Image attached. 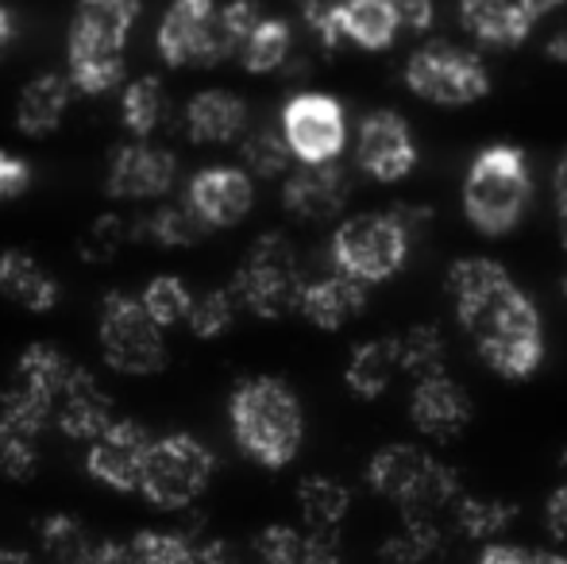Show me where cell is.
<instances>
[{
    "mask_svg": "<svg viewBox=\"0 0 567 564\" xmlns=\"http://www.w3.org/2000/svg\"><path fill=\"white\" fill-rule=\"evenodd\" d=\"M239 317V301L231 294V286H217V290L194 294V306H189L186 325L197 332L202 340H213L220 332H228Z\"/></svg>",
    "mask_w": 567,
    "mask_h": 564,
    "instance_id": "41",
    "label": "cell"
},
{
    "mask_svg": "<svg viewBox=\"0 0 567 564\" xmlns=\"http://www.w3.org/2000/svg\"><path fill=\"white\" fill-rule=\"evenodd\" d=\"M348 506H351V491L340 480H332V475H306L298 483V511L306 519V530L337 534Z\"/></svg>",
    "mask_w": 567,
    "mask_h": 564,
    "instance_id": "30",
    "label": "cell"
},
{
    "mask_svg": "<svg viewBox=\"0 0 567 564\" xmlns=\"http://www.w3.org/2000/svg\"><path fill=\"white\" fill-rule=\"evenodd\" d=\"M151 441H155V437L147 433L143 422L113 418V425L101 429L90 441L85 472L113 491H135L140 488V472H143V460H147Z\"/></svg>",
    "mask_w": 567,
    "mask_h": 564,
    "instance_id": "14",
    "label": "cell"
},
{
    "mask_svg": "<svg viewBox=\"0 0 567 564\" xmlns=\"http://www.w3.org/2000/svg\"><path fill=\"white\" fill-rule=\"evenodd\" d=\"M340 39H351L363 51H386L398 39V20L386 0H351L340 16Z\"/></svg>",
    "mask_w": 567,
    "mask_h": 564,
    "instance_id": "33",
    "label": "cell"
},
{
    "mask_svg": "<svg viewBox=\"0 0 567 564\" xmlns=\"http://www.w3.org/2000/svg\"><path fill=\"white\" fill-rule=\"evenodd\" d=\"M533 197V171L522 147L494 143L478 151L463 178V213L483 236H502L525 217Z\"/></svg>",
    "mask_w": 567,
    "mask_h": 564,
    "instance_id": "5",
    "label": "cell"
},
{
    "mask_svg": "<svg viewBox=\"0 0 567 564\" xmlns=\"http://www.w3.org/2000/svg\"><path fill=\"white\" fill-rule=\"evenodd\" d=\"M35 464H39L35 437L0 418V475L4 480H28L35 472Z\"/></svg>",
    "mask_w": 567,
    "mask_h": 564,
    "instance_id": "44",
    "label": "cell"
},
{
    "mask_svg": "<svg viewBox=\"0 0 567 564\" xmlns=\"http://www.w3.org/2000/svg\"><path fill=\"white\" fill-rule=\"evenodd\" d=\"M355 163L374 182H402L405 174H413L417 143L410 136V124L398 113H386V109L363 116L355 140Z\"/></svg>",
    "mask_w": 567,
    "mask_h": 564,
    "instance_id": "15",
    "label": "cell"
},
{
    "mask_svg": "<svg viewBox=\"0 0 567 564\" xmlns=\"http://www.w3.org/2000/svg\"><path fill=\"white\" fill-rule=\"evenodd\" d=\"M533 564H567L564 553H533Z\"/></svg>",
    "mask_w": 567,
    "mask_h": 564,
    "instance_id": "57",
    "label": "cell"
},
{
    "mask_svg": "<svg viewBox=\"0 0 567 564\" xmlns=\"http://www.w3.org/2000/svg\"><path fill=\"white\" fill-rule=\"evenodd\" d=\"M560 472H564V475H567V449H564V452H560ZM564 483H567V480H564Z\"/></svg>",
    "mask_w": 567,
    "mask_h": 564,
    "instance_id": "59",
    "label": "cell"
},
{
    "mask_svg": "<svg viewBox=\"0 0 567 564\" xmlns=\"http://www.w3.org/2000/svg\"><path fill=\"white\" fill-rule=\"evenodd\" d=\"M460 23L486 47H517L533 31L514 0H460Z\"/></svg>",
    "mask_w": 567,
    "mask_h": 564,
    "instance_id": "26",
    "label": "cell"
},
{
    "mask_svg": "<svg viewBox=\"0 0 567 564\" xmlns=\"http://www.w3.org/2000/svg\"><path fill=\"white\" fill-rule=\"evenodd\" d=\"M93 564H132V557H127L124 542H97V557H93Z\"/></svg>",
    "mask_w": 567,
    "mask_h": 564,
    "instance_id": "52",
    "label": "cell"
},
{
    "mask_svg": "<svg viewBox=\"0 0 567 564\" xmlns=\"http://www.w3.org/2000/svg\"><path fill=\"white\" fill-rule=\"evenodd\" d=\"M548 59H556V62H567V28L564 31H556L553 39H548Z\"/></svg>",
    "mask_w": 567,
    "mask_h": 564,
    "instance_id": "54",
    "label": "cell"
},
{
    "mask_svg": "<svg viewBox=\"0 0 567 564\" xmlns=\"http://www.w3.org/2000/svg\"><path fill=\"white\" fill-rule=\"evenodd\" d=\"M135 233L140 240H151L158 248H194L209 236V228L197 221L189 205H158V209L135 217Z\"/></svg>",
    "mask_w": 567,
    "mask_h": 564,
    "instance_id": "32",
    "label": "cell"
},
{
    "mask_svg": "<svg viewBox=\"0 0 567 564\" xmlns=\"http://www.w3.org/2000/svg\"><path fill=\"white\" fill-rule=\"evenodd\" d=\"M186 205L205 228H236L255 205V182L244 166H205L189 178Z\"/></svg>",
    "mask_w": 567,
    "mask_h": 564,
    "instance_id": "16",
    "label": "cell"
},
{
    "mask_svg": "<svg viewBox=\"0 0 567 564\" xmlns=\"http://www.w3.org/2000/svg\"><path fill=\"white\" fill-rule=\"evenodd\" d=\"M351 197V178L348 171L337 163H313L286 174L282 182V205L298 221H332L343 213Z\"/></svg>",
    "mask_w": 567,
    "mask_h": 564,
    "instance_id": "17",
    "label": "cell"
},
{
    "mask_svg": "<svg viewBox=\"0 0 567 564\" xmlns=\"http://www.w3.org/2000/svg\"><path fill=\"white\" fill-rule=\"evenodd\" d=\"M449 290L455 317L475 337L483 360L502 379H529L545 360L540 314L498 259L467 256L452 264Z\"/></svg>",
    "mask_w": 567,
    "mask_h": 564,
    "instance_id": "1",
    "label": "cell"
},
{
    "mask_svg": "<svg viewBox=\"0 0 567 564\" xmlns=\"http://www.w3.org/2000/svg\"><path fill=\"white\" fill-rule=\"evenodd\" d=\"M255 564H343L340 537L317 530L267 526L255 537Z\"/></svg>",
    "mask_w": 567,
    "mask_h": 564,
    "instance_id": "23",
    "label": "cell"
},
{
    "mask_svg": "<svg viewBox=\"0 0 567 564\" xmlns=\"http://www.w3.org/2000/svg\"><path fill=\"white\" fill-rule=\"evenodd\" d=\"M228 286L236 294L239 309L262 317V321H278V317L298 314L306 275H301V259L293 252L290 236L262 233L247 248L244 264L236 267Z\"/></svg>",
    "mask_w": 567,
    "mask_h": 564,
    "instance_id": "6",
    "label": "cell"
},
{
    "mask_svg": "<svg viewBox=\"0 0 567 564\" xmlns=\"http://www.w3.org/2000/svg\"><path fill=\"white\" fill-rule=\"evenodd\" d=\"M127 545L132 564H194V534L186 530H140Z\"/></svg>",
    "mask_w": 567,
    "mask_h": 564,
    "instance_id": "40",
    "label": "cell"
},
{
    "mask_svg": "<svg viewBox=\"0 0 567 564\" xmlns=\"http://www.w3.org/2000/svg\"><path fill=\"white\" fill-rule=\"evenodd\" d=\"M410 418H413V425L425 437H433V441H452V437H460L471 422V399L449 376L421 379V383L413 387Z\"/></svg>",
    "mask_w": 567,
    "mask_h": 564,
    "instance_id": "19",
    "label": "cell"
},
{
    "mask_svg": "<svg viewBox=\"0 0 567 564\" xmlns=\"http://www.w3.org/2000/svg\"><path fill=\"white\" fill-rule=\"evenodd\" d=\"M0 294L28 314H51L59 306V279L20 248L0 252Z\"/></svg>",
    "mask_w": 567,
    "mask_h": 564,
    "instance_id": "24",
    "label": "cell"
},
{
    "mask_svg": "<svg viewBox=\"0 0 567 564\" xmlns=\"http://www.w3.org/2000/svg\"><path fill=\"white\" fill-rule=\"evenodd\" d=\"M455 530L463 537H475V542H494L509 530V522L517 519V506L506 499H478V495H460L452 506Z\"/></svg>",
    "mask_w": 567,
    "mask_h": 564,
    "instance_id": "36",
    "label": "cell"
},
{
    "mask_svg": "<svg viewBox=\"0 0 567 564\" xmlns=\"http://www.w3.org/2000/svg\"><path fill=\"white\" fill-rule=\"evenodd\" d=\"M514 4H517V12L529 20V28H537V20H545L548 12H556L564 0H514Z\"/></svg>",
    "mask_w": 567,
    "mask_h": 564,
    "instance_id": "51",
    "label": "cell"
},
{
    "mask_svg": "<svg viewBox=\"0 0 567 564\" xmlns=\"http://www.w3.org/2000/svg\"><path fill=\"white\" fill-rule=\"evenodd\" d=\"M31 186V163L12 151H0V202H12Z\"/></svg>",
    "mask_w": 567,
    "mask_h": 564,
    "instance_id": "46",
    "label": "cell"
},
{
    "mask_svg": "<svg viewBox=\"0 0 567 564\" xmlns=\"http://www.w3.org/2000/svg\"><path fill=\"white\" fill-rule=\"evenodd\" d=\"M8 39H12V16H8L4 8H0V47H4Z\"/></svg>",
    "mask_w": 567,
    "mask_h": 564,
    "instance_id": "56",
    "label": "cell"
},
{
    "mask_svg": "<svg viewBox=\"0 0 567 564\" xmlns=\"http://www.w3.org/2000/svg\"><path fill=\"white\" fill-rule=\"evenodd\" d=\"M143 0H78L66 31V78L78 93H109L124 82V47Z\"/></svg>",
    "mask_w": 567,
    "mask_h": 564,
    "instance_id": "2",
    "label": "cell"
},
{
    "mask_svg": "<svg viewBox=\"0 0 567 564\" xmlns=\"http://www.w3.org/2000/svg\"><path fill=\"white\" fill-rule=\"evenodd\" d=\"M367 294H371V286H363L359 279H351V275L332 267L321 279H306L298 314L309 325H317V329H343V325L355 321L367 309Z\"/></svg>",
    "mask_w": 567,
    "mask_h": 564,
    "instance_id": "20",
    "label": "cell"
},
{
    "mask_svg": "<svg viewBox=\"0 0 567 564\" xmlns=\"http://www.w3.org/2000/svg\"><path fill=\"white\" fill-rule=\"evenodd\" d=\"M398 371L421 379L444 376V337L436 325H413L398 337Z\"/></svg>",
    "mask_w": 567,
    "mask_h": 564,
    "instance_id": "38",
    "label": "cell"
},
{
    "mask_svg": "<svg viewBox=\"0 0 567 564\" xmlns=\"http://www.w3.org/2000/svg\"><path fill=\"white\" fill-rule=\"evenodd\" d=\"M113 418H116V410H113L109 391L82 368V363H78L74 376L66 379V387H62L59 402H54L51 422L66 437H74V441H93L101 429L113 425Z\"/></svg>",
    "mask_w": 567,
    "mask_h": 564,
    "instance_id": "18",
    "label": "cell"
},
{
    "mask_svg": "<svg viewBox=\"0 0 567 564\" xmlns=\"http://www.w3.org/2000/svg\"><path fill=\"white\" fill-rule=\"evenodd\" d=\"M132 240H140L132 217H124V213H97V217L85 225V233L78 236V256H82V264L105 267V264H113Z\"/></svg>",
    "mask_w": 567,
    "mask_h": 564,
    "instance_id": "35",
    "label": "cell"
},
{
    "mask_svg": "<svg viewBox=\"0 0 567 564\" xmlns=\"http://www.w3.org/2000/svg\"><path fill=\"white\" fill-rule=\"evenodd\" d=\"M545 526H548V534H553L556 542H567V483H560V488L548 495Z\"/></svg>",
    "mask_w": 567,
    "mask_h": 564,
    "instance_id": "48",
    "label": "cell"
},
{
    "mask_svg": "<svg viewBox=\"0 0 567 564\" xmlns=\"http://www.w3.org/2000/svg\"><path fill=\"white\" fill-rule=\"evenodd\" d=\"M236 143H239V158H244V171L251 178H286L290 174L293 155L278 129H251L247 124V132Z\"/></svg>",
    "mask_w": 567,
    "mask_h": 564,
    "instance_id": "37",
    "label": "cell"
},
{
    "mask_svg": "<svg viewBox=\"0 0 567 564\" xmlns=\"http://www.w3.org/2000/svg\"><path fill=\"white\" fill-rule=\"evenodd\" d=\"M429 464H433V457L425 449H417V444H386L367 464V483H371L374 495L402 503L417 488L421 475L429 472Z\"/></svg>",
    "mask_w": 567,
    "mask_h": 564,
    "instance_id": "25",
    "label": "cell"
},
{
    "mask_svg": "<svg viewBox=\"0 0 567 564\" xmlns=\"http://www.w3.org/2000/svg\"><path fill=\"white\" fill-rule=\"evenodd\" d=\"M213 472H217V457L209 444L189 433H166L151 441L135 491L158 511H186L205 495Z\"/></svg>",
    "mask_w": 567,
    "mask_h": 564,
    "instance_id": "7",
    "label": "cell"
},
{
    "mask_svg": "<svg viewBox=\"0 0 567 564\" xmlns=\"http://www.w3.org/2000/svg\"><path fill=\"white\" fill-rule=\"evenodd\" d=\"M158 54L166 66H217V0H171L158 20Z\"/></svg>",
    "mask_w": 567,
    "mask_h": 564,
    "instance_id": "12",
    "label": "cell"
},
{
    "mask_svg": "<svg viewBox=\"0 0 567 564\" xmlns=\"http://www.w3.org/2000/svg\"><path fill=\"white\" fill-rule=\"evenodd\" d=\"M135 298H140L143 314H147L163 332L186 321L189 306H194V294H189V286L182 283L178 275H155V279L143 286Z\"/></svg>",
    "mask_w": 567,
    "mask_h": 564,
    "instance_id": "39",
    "label": "cell"
},
{
    "mask_svg": "<svg viewBox=\"0 0 567 564\" xmlns=\"http://www.w3.org/2000/svg\"><path fill=\"white\" fill-rule=\"evenodd\" d=\"M441 542H444V530L436 522H402V530L382 542L379 557L390 564H421L441 550Z\"/></svg>",
    "mask_w": 567,
    "mask_h": 564,
    "instance_id": "42",
    "label": "cell"
},
{
    "mask_svg": "<svg viewBox=\"0 0 567 564\" xmlns=\"http://www.w3.org/2000/svg\"><path fill=\"white\" fill-rule=\"evenodd\" d=\"M178 178V158L174 151L155 147L151 140H135L113 151L105 171V194L113 202H155L171 194Z\"/></svg>",
    "mask_w": 567,
    "mask_h": 564,
    "instance_id": "13",
    "label": "cell"
},
{
    "mask_svg": "<svg viewBox=\"0 0 567 564\" xmlns=\"http://www.w3.org/2000/svg\"><path fill=\"white\" fill-rule=\"evenodd\" d=\"M194 564H239V557H236V550H231L228 542L209 537V542H202L194 550Z\"/></svg>",
    "mask_w": 567,
    "mask_h": 564,
    "instance_id": "50",
    "label": "cell"
},
{
    "mask_svg": "<svg viewBox=\"0 0 567 564\" xmlns=\"http://www.w3.org/2000/svg\"><path fill=\"white\" fill-rule=\"evenodd\" d=\"M460 495H463L460 472L433 457V464H429V472L417 480V488L398 503L402 506V522H436V526H441V514L449 511V506H455Z\"/></svg>",
    "mask_w": 567,
    "mask_h": 564,
    "instance_id": "29",
    "label": "cell"
},
{
    "mask_svg": "<svg viewBox=\"0 0 567 564\" xmlns=\"http://www.w3.org/2000/svg\"><path fill=\"white\" fill-rule=\"evenodd\" d=\"M390 12H394L398 28H410V31H429L436 23V8L433 0H386Z\"/></svg>",
    "mask_w": 567,
    "mask_h": 564,
    "instance_id": "47",
    "label": "cell"
},
{
    "mask_svg": "<svg viewBox=\"0 0 567 564\" xmlns=\"http://www.w3.org/2000/svg\"><path fill=\"white\" fill-rule=\"evenodd\" d=\"M262 16L267 12H262L259 0H228V4H217V39L225 59H236L239 47L247 43V35L262 23Z\"/></svg>",
    "mask_w": 567,
    "mask_h": 564,
    "instance_id": "43",
    "label": "cell"
},
{
    "mask_svg": "<svg viewBox=\"0 0 567 564\" xmlns=\"http://www.w3.org/2000/svg\"><path fill=\"white\" fill-rule=\"evenodd\" d=\"M398 376V337H374L351 352L343 383L359 399H382Z\"/></svg>",
    "mask_w": 567,
    "mask_h": 564,
    "instance_id": "27",
    "label": "cell"
},
{
    "mask_svg": "<svg viewBox=\"0 0 567 564\" xmlns=\"http://www.w3.org/2000/svg\"><path fill=\"white\" fill-rule=\"evenodd\" d=\"M478 564H533V553L522 545H506V542H491L483 550Z\"/></svg>",
    "mask_w": 567,
    "mask_h": 564,
    "instance_id": "49",
    "label": "cell"
},
{
    "mask_svg": "<svg viewBox=\"0 0 567 564\" xmlns=\"http://www.w3.org/2000/svg\"><path fill=\"white\" fill-rule=\"evenodd\" d=\"M0 564H35L23 550H0Z\"/></svg>",
    "mask_w": 567,
    "mask_h": 564,
    "instance_id": "55",
    "label": "cell"
},
{
    "mask_svg": "<svg viewBox=\"0 0 567 564\" xmlns=\"http://www.w3.org/2000/svg\"><path fill=\"white\" fill-rule=\"evenodd\" d=\"M351 0H301V23L309 28V35L332 51L340 43V16Z\"/></svg>",
    "mask_w": 567,
    "mask_h": 564,
    "instance_id": "45",
    "label": "cell"
},
{
    "mask_svg": "<svg viewBox=\"0 0 567 564\" xmlns=\"http://www.w3.org/2000/svg\"><path fill=\"white\" fill-rule=\"evenodd\" d=\"M228 418L236 444L262 468H286L301 449L306 414L290 383L275 376H251L231 391Z\"/></svg>",
    "mask_w": 567,
    "mask_h": 564,
    "instance_id": "3",
    "label": "cell"
},
{
    "mask_svg": "<svg viewBox=\"0 0 567 564\" xmlns=\"http://www.w3.org/2000/svg\"><path fill=\"white\" fill-rule=\"evenodd\" d=\"M239 66L247 74H275V70H286L293 59V28L278 16H262L259 28L247 35V43L239 47Z\"/></svg>",
    "mask_w": 567,
    "mask_h": 564,
    "instance_id": "31",
    "label": "cell"
},
{
    "mask_svg": "<svg viewBox=\"0 0 567 564\" xmlns=\"http://www.w3.org/2000/svg\"><path fill=\"white\" fill-rule=\"evenodd\" d=\"M247 105L244 98L228 90H202L186 105V136L202 147H220L236 143L247 132Z\"/></svg>",
    "mask_w": 567,
    "mask_h": 564,
    "instance_id": "21",
    "label": "cell"
},
{
    "mask_svg": "<svg viewBox=\"0 0 567 564\" xmlns=\"http://www.w3.org/2000/svg\"><path fill=\"white\" fill-rule=\"evenodd\" d=\"M556 228H560V244L567 248V209H560V221H556Z\"/></svg>",
    "mask_w": 567,
    "mask_h": 564,
    "instance_id": "58",
    "label": "cell"
},
{
    "mask_svg": "<svg viewBox=\"0 0 567 564\" xmlns=\"http://www.w3.org/2000/svg\"><path fill=\"white\" fill-rule=\"evenodd\" d=\"M70 101H74V85L66 74H39L16 98V129L28 140H43L59 132L62 116H66Z\"/></svg>",
    "mask_w": 567,
    "mask_h": 564,
    "instance_id": "22",
    "label": "cell"
},
{
    "mask_svg": "<svg viewBox=\"0 0 567 564\" xmlns=\"http://www.w3.org/2000/svg\"><path fill=\"white\" fill-rule=\"evenodd\" d=\"M278 132H282L293 163H337L343 143H348V116L329 93H293L282 105Z\"/></svg>",
    "mask_w": 567,
    "mask_h": 564,
    "instance_id": "11",
    "label": "cell"
},
{
    "mask_svg": "<svg viewBox=\"0 0 567 564\" xmlns=\"http://www.w3.org/2000/svg\"><path fill=\"white\" fill-rule=\"evenodd\" d=\"M78 363L70 360L62 348L54 345H28L16 360L12 383L0 391V418L12 422L23 433L39 437L54 418V402H59L66 379L74 376Z\"/></svg>",
    "mask_w": 567,
    "mask_h": 564,
    "instance_id": "9",
    "label": "cell"
},
{
    "mask_svg": "<svg viewBox=\"0 0 567 564\" xmlns=\"http://www.w3.org/2000/svg\"><path fill=\"white\" fill-rule=\"evenodd\" d=\"M120 121L135 140H151L166 121H171V98L166 85L155 74H143L124 85L120 93Z\"/></svg>",
    "mask_w": 567,
    "mask_h": 564,
    "instance_id": "28",
    "label": "cell"
},
{
    "mask_svg": "<svg viewBox=\"0 0 567 564\" xmlns=\"http://www.w3.org/2000/svg\"><path fill=\"white\" fill-rule=\"evenodd\" d=\"M429 221L425 205H398V209H379V213H359L337 225L329 244L332 267L363 286L386 283L410 259L413 233Z\"/></svg>",
    "mask_w": 567,
    "mask_h": 564,
    "instance_id": "4",
    "label": "cell"
},
{
    "mask_svg": "<svg viewBox=\"0 0 567 564\" xmlns=\"http://www.w3.org/2000/svg\"><path fill=\"white\" fill-rule=\"evenodd\" d=\"M553 194H556V209H567V155L553 171Z\"/></svg>",
    "mask_w": 567,
    "mask_h": 564,
    "instance_id": "53",
    "label": "cell"
},
{
    "mask_svg": "<svg viewBox=\"0 0 567 564\" xmlns=\"http://www.w3.org/2000/svg\"><path fill=\"white\" fill-rule=\"evenodd\" d=\"M97 345L105 363L120 376H155L166 368V332L143 314L140 298L127 290H109L97 314Z\"/></svg>",
    "mask_w": 567,
    "mask_h": 564,
    "instance_id": "8",
    "label": "cell"
},
{
    "mask_svg": "<svg viewBox=\"0 0 567 564\" xmlns=\"http://www.w3.org/2000/svg\"><path fill=\"white\" fill-rule=\"evenodd\" d=\"M39 545H43V564H93L97 542L93 534L70 514H51L39 526Z\"/></svg>",
    "mask_w": 567,
    "mask_h": 564,
    "instance_id": "34",
    "label": "cell"
},
{
    "mask_svg": "<svg viewBox=\"0 0 567 564\" xmlns=\"http://www.w3.org/2000/svg\"><path fill=\"white\" fill-rule=\"evenodd\" d=\"M405 85L433 105H471L491 93V74L478 54L449 43H429L405 62Z\"/></svg>",
    "mask_w": 567,
    "mask_h": 564,
    "instance_id": "10",
    "label": "cell"
},
{
    "mask_svg": "<svg viewBox=\"0 0 567 564\" xmlns=\"http://www.w3.org/2000/svg\"><path fill=\"white\" fill-rule=\"evenodd\" d=\"M564 294H567V275H564Z\"/></svg>",
    "mask_w": 567,
    "mask_h": 564,
    "instance_id": "60",
    "label": "cell"
}]
</instances>
